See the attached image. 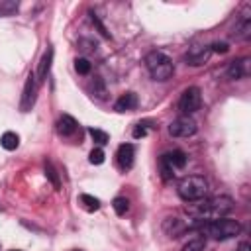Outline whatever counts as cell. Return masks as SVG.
I'll return each instance as SVG.
<instances>
[{
	"instance_id": "7c38bea8",
	"label": "cell",
	"mask_w": 251,
	"mask_h": 251,
	"mask_svg": "<svg viewBox=\"0 0 251 251\" xmlns=\"http://www.w3.org/2000/svg\"><path fill=\"white\" fill-rule=\"evenodd\" d=\"M51 63H53V49H51V47H47V51L41 55L39 65H37V71H35V76H37L39 84L43 82V78H47L49 69H51Z\"/></svg>"
},
{
	"instance_id": "cb8c5ba5",
	"label": "cell",
	"mask_w": 251,
	"mask_h": 251,
	"mask_svg": "<svg viewBox=\"0 0 251 251\" xmlns=\"http://www.w3.org/2000/svg\"><path fill=\"white\" fill-rule=\"evenodd\" d=\"M45 175L49 176V180L53 182V186L59 190V188H61V182H59V176H57V171H55V167H53L49 161L45 163Z\"/></svg>"
},
{
	"instance_id": "d4e9b609",
	"label": "cell",
	"mask_w": 251,
	"mask_h": 251,
	"mask_svg": "<svg viewBox=\"0 0 251 251\" xmlns=\"http://www.w3.org/2000/svg\"><path fill=\"white\" fill-rule=\"evenodd\" d=\"M75 69H76L78 75H88L90 73V61L84 59V57H80V59L75 61Z\"/></svg>"
},
{
	"instance_id": "d6986e66",
	"label": "cell",
	"mask_w": 251,
	"mask_h": 251,
	"mask_svg": "<svg viewBox=\"0 0 251 251\" xmlns=\"http://www.w3.org/2000/svg\"><path fill=\"white\" fill-rule=\"evenodd\" d=\"M204 249H206V239L202 235H196L182 245V251H204Z\"/></svg>"
},
{
	"instance_id": "9a60e30c",
	"label": "cell",
	"mask_w": 251,
	"mask_h": 251,
	"mask_svg": "<svg viewBox=\"0 0 251 251\" xmlns=\"http://www.w3.org/2000/svg\"><path fill=\"white\" fill-rule=\"evenodd\" d=\"M163 229L169 233V237H178V235H182V233H184L186 226H184L178 218H167V220H165V224H163Z\"/></svg>"
},
{
	"instance_id": "4316f807",
	"label": "cell",
	"mask_w": 251,
	"mask_h": 251,
	"mask_svg": "<svg viewBox=\"0 0 251 251\" xmlns=\"http://www.w3.org/2000/svg\"><path fill=\"white\" fill-rule=\"evenodd\" d=\"M90 20H92V24H94V25H96V27H98V31H100V33H102V35H104V37H110V33H108V31H106V27H104V25H102V22H100V20H98V16H96V14H90Z\"/></svg>"
},
{
	"instance_id": "4dcf8cb0",
	"label": "cell",
	"mask_w": 251,
	"mask_h": 251,
	"mask_svg": "<svg viewBox=\"0 0 251 251\" xmlns=\"http://www.w3.org/2000/svg\"><path fill=\"white\" fill-rule=\"evenodd\" d=\"M12 251H18V249H12Z\"/></svg>"
},
{
	"instance_id": "3957f363",
	"label": "cell",
	"mask_w": 251,
	"mask_h": 251,
	"mask_svg": "<svg viewBox=\"0 0 251 251\" xmlns=\"http://www.w3.org/2000/svg\"><path fill=\"white\" fill-rule=\"evenodd\" d=\"M145 67H147L151 78H155V80H169L175 73V65H173L171 57H167L161 51H151L145 57Z\"/></svg>"
},
{
	"instance_id": "6da1fadb",
	"label": "cell",
	"mask_w": 251,
	"mask_h": 251,
	"mask_svg": "<svg viewBox=\"0 0 251 251\" xmlns=\"http://www.w3.org/2000/svg\"><path fill=\"white\" fill-rule=\"evenodd\" d=\"M186 210L194 216V220L212 222V220H218V218H224L226 214H229L233 210V200L229 196H214V198L202 200L198 204H192Z\"/></svg>"
},
{
	"instance_id": "83f0119b",
	"label": "cell",
	"mask_w": 251,
	"mask_h": 251,
	"mask_svg": "<svg viewBox=\"0 0 251 251\" xmlns=\"http://www.w3.org/2000/svg\"><path fill=\"white\" fill-rule=\"evenodd\" d=\"M210 49L216 51V53H226L227 51V43H214Z\"/></svg>"
},
{
	"instance_id": "30bf717a",
	"label": "cell",
	"mask_w": 251,
	"mask_h": 251,
	"mask_svg": "<svg viewBox=\"0 0 251 251\" xmlns=\"http://www.w3.org/2000/svg\"><path fill=\"white\" fill-rule=\"evenodd\" d=\"M116 161H118V167L122 171H129L133 167V161H135V149L131 143H122L116 151Z\"/></svg>"
},
{
	"instance_id": "e0dca14e",
	"label": "cell",
	"mask_w": 251,
	"mask_h": 251,
	"mask_svg": "<svg viewBox=\"0 0 251 251\" xmlns=\"http://www.w3.org/2000/svg\"><path fill=\"white\" fill-rule=\"evenodd\" d=\"M0 145H2L6 151H14V149H18V145H20V137H18V133H14V131H6V133L0 137Z\"/></svg>"
},
{
	"instance_id": "8992f818",
	"label": "cell",
	"mask_w": 251,
	"mask_h": 251,
	"mask_svg": "<svg viewBox=\"0 0 251 251\" xmlns=\"http://www.w3.org/2000/svg\"><path fill=\"white\" fill-rule=\"evenodd\" d=\"M200 102H202V94H200V88L198 86H190L186 88L180 98H178V110L184 114V116H190L194 114L198 108H200Z\"/></svg>"
},
{
	"instance_id": "277c9868",
	"label": "cell",
	"mask_w": 251,
	"mask_h": 251,
	"mask_svg": "<svg viewBox=\"0 0 251 251\" xmlns=\"http://www.w3.org/2000/svg\"><path fill=\"white\" fill-rule=\"evenodd\" d=\"M176 192L178 196L184 200V202H196V200H202L208 192V182L204 176H198V175H190V176H184L178 186H176Z\"/></svg>"
},
{
	"instance_id": "4fadbf2b",
	"label": "cell",
	"mask_w": 251,
	"mask_h": 251,
	"mask_svg": "<svg viewBox=\"0 0 251 251\" xmlns=\"http://www.w3.org/2000/svg\"><path fill=\"white\" fill-rule=\"evenodd\" d=\"M76 127H78L76 120H75L73 116H69V114H63V116L57 120V131H59L63 137L73 135V133L76 131Z\"/></svg>"
},
{
	"instance_id": "603a6c76",
	"label": "cell",
	"mask_w": 251,
	"mask_h": 251,
	"mask_svg": "<svg viewBox=\"0 0 251 251\" xmlns=\"http://www.w3.org/2000/svg\"><path fill=\"white\" fill-rule=\"evenodd\" d=\"M88 133H90V137H92V139H94L98 145H106V143H108V139H110L106 131L96 129V127H90V129H88Z\"/></svg>"
},
{
	"instance_id": "f1b7e54d",
	"label": "cell",
	"mask_w": 251,
	"mask_h": 251,
	"mask_svg": "<svg viewBox=\"0 0 251 251\" xmlns=\"http://www.w3.org/2000/svg\"><path fill=\"white\" fill-rule=\"evenodd\" d=\"M235 251H251V247H249V243H241V245H239Z\"/></svg>"
},
{
	"instance_id": "7a4b0ae2",
	"label": "cell",
	"mask_w": 251,
	"mask_h": 251,
	"mask_svg": "<svg viewBox=\"0 0 251 251\" xmlns=\"http://www.w3.org/2000/svg\"><path fill=\"white\" fill-rule=\"evenodd\" d=\"M200 227H202V231H206L210 237H214L218 241L231 239L241 231V224L237 220H229V218H218L212 222H204Z\"/></svg>"
},
{
	"instance_id": "2e32d148",
	"label": "cell",
	"mask_w": 251,
	"mask_h": 251,
	"mask_svg": "<svg viewBox=\"0 0 251 251\" xmlns=\"http://www.w3.org/2000/svg\"><path fill=\"white\" fill-rule=\"evenodd\" d=\"M233 35L237 39H249V35H251V20H249V16H243V20L235 25Z\"/></svg>"
},
{
	"instance_id": "7402d4cb",
	"label": "cell",
	"mask_w": 251,
	"mask_h": 251,
	"mask_svg": "<svg viewBox=\"0 0 251 251\" xmlns=\"http://www.w3.org/2000/svg\"><path fill=\"white\" fill-rule=\"evenodd\" d=\"M149 127H151V122H139V124H135V127H133L131 135H133L135 139H139V137H145V135L149 133Z\"/></svg>"
},
{
	"instance_id": "9c48e42d",
	"label": "cell",
	"mask_w": 251,
	"mask_h": 251,
	"mask_svg": "<svg viewBox=\"0 0 251 251\" xmlns=\"http://www.w3.org/2000/svg\"><path fill=\"white\" fill-rule=\"evenodd\" d=\"M212 55V49L208 45H194L188 49V53L184 55V61L192 67H200L208 61V57Z\"/></svg>"
},
{
	"instance_id": "484cf974",
	"label": "cell",
	"mask_w": 251,
	"mask_h": 251,
	"mask_svg": "<svg viewBox=\"0 0 251 251\" xmlns=\"http://www.w3.org/2000/svg\"><path fill=\"white\" fill-rule=\"evenodd\" d=\"M88 161H90L92 165H102V163H104V151H102L100 147L92 149V151H90V157H88Z\"/></svg>"
},
{
	"instance_id": "52a82bcc",
	"label": "cell",
	"mask_w": 251,
	"mask_h": 251,
	"mask_svg": "<svg viewBox=\"0 0 251 251\" xmlns=\"http://www.w3.org/2000/svg\"><path fill=\"white\" fill-rule=\"evenodd\" d=\"M37 90H39V80H37L35 73H29V76L24 84V92H22V102H20L22 112H29L33 108L35 98H37Z\"/></svg>"
},
{
	"instance_id": "8fae6325",
	"label": "cell",
	"mask_w": 251,
	"mask_h": 251,
	"mask_svg": "<svg viewBox=\"0 0 251 251\" xmlns=\"http://www.w3.org/2000/svg\"><path fill=\"white\" fill-rule=\"evenodd\" d=\"M249 75V59H237V61H231L229 67H227V76L231 80H239L243 76Z\"/></svg>"
},
{
	"instance_id": "f546056e",
	"label": "cell",
	"mask_w": 251,
	"mask_h": 251,
	"mask_svg": "<svg viewBox=\"0 0 251 251\" xmlns=\"http://www.w3.org/2000/svg\"><path fill=\"white\" fill-rule=\"evenodd\" d=\"M75 251H80V249H75Z\"/></svg>"
},
{
	"instance_id": "5b68a950",
	"label": "cell",
	"mask_w": 251,
	"mask_h": 251,
	"mask_svg": "<svg viewBox=\"0 0 251 251\" xmlns=\"http://www.w3.org/2000/svg\"><path fill=\"white\" fill-rule=\"evenodd\" d=\"M188 157L184 151L180 149H175V151H169L165 155H161V161H159V169H161V176L163 180H171L175 176V171L178 169H184Z\"/></svg>"
},
{
	"instance_id": "ba28073f",
	"label": "cell",
	"mask_w": 251,
	"mask_h": 251,
	"mask_svg": "<svg viewBox=\"0 0 251 251\" xmlns=\"http://www.w3.org/2000/svg\"><path fill=\"white\" fill-rule=\"evenodd\" d=\"M169 133L175 137H188L196 133V122L190 116H180L176 120L171 122L169 126Z\"/></svg>"
},
{
	"instance_id": "5bb4252c",
	"label": "cell",
	"mask_w": 251,
	"mask_h": 251,
	"mask_svg": "<svg viewBox=\"0 0 251 251\" xmlns=\"http://www.w3.org/2000/svg\"><path fill=\"white\" fill-rule=\"evenodd\" d=\"M135 106H137V96L133 92H126V94H122L116 100L114 110H118V112H129V110H135Z\"/></svg>"
},
{
	"instance_id": "44dd1931",
	"label": "cell",
	"mask_w": 251,
	"mask_h": 251,
	"mask_svg": "<svg viewBox=\"0 0 251 251\" xmlns=\"http://www.w3.org/2000/svg\"><path fill=\"white\" fill-rule=\"evenodd\" d=\"M112 208H114V212H116L118 216H124V214L129 210V202H127V198H124V196H118V198H114Z\"/></svg>"
},
{
	"instance_id": "ac0fdd59",
	"label": "cell",
	"mask_w": 251,
	"mask_h": 251,
	"mask_svg": "<svg viewBox=\"0 0 251 251\" xmlns=\"http://www.w3.org/2000/svg\"><path fill=\"white\" fill-rule=\"evenodd\" d=\"M78 202L82 204V208H84L86 212H96V210H100V200L94 198V196H90V194H80V196H78Z\"/></svg>"
},
{
	"instance_id": "ffe728a7",
	"label": "cell",
	"mask_w": 251,
	"mask_h": 251,
	"mask_svg": "<svg viewBox=\"0 0 251 251\" xmlns=\"http://www.w3.org/2000/svg\"><path fill=\"white\" fill-rule=\"evenodd\" d=\"M18 10H20V2H14V0H4V2H0V18L14 16Z\"/></svg>"
}]
</instances>
